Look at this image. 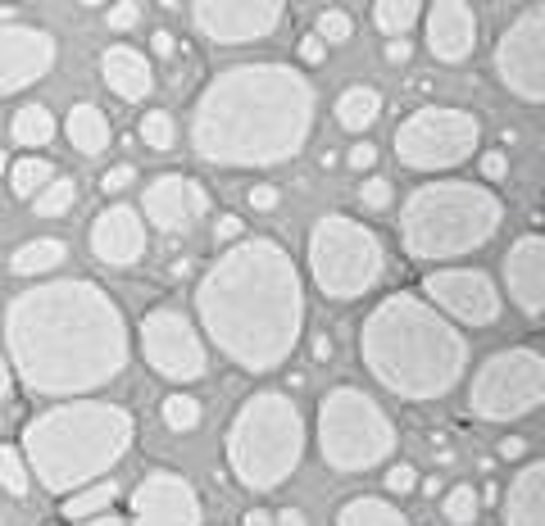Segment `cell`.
Masks as SVG:
<instances>
[{
    "instance_id": "cell-37",
    "label": "cell",
    "mask_w": 545,
    "mask_h": 526,
    "mask_svg": "<svg viewBox=\"0 0 545 526\" xmlns=\"http://www.w3.org/2000/svg\"><path fill=\"white\" fill-rule=\"evenodd\" d=\"M314 37L323 41V46H341V41L355 37V19H350L346 10H323L314 19Z\"/></svg>"
},
{
    "instance_id": "cell-15",
    "label": "cell",
    "mask_w": 545,
    "mask_h": 526,
    "mask_svg": "<svg viewBox=\"0 0 545 526\" xmlns=\"http://www.w3.org/2000/svg\"><path fill=\"white\" fill-rule=\"evenodd\" d=\"M287 19L282 0H200L191 5V23L200 37H209L214 46H250L278 32V23Z\"/></svg>"
},
{
    "instance_id": "cell-10",
    "label": "cell",
    "mask_w": 545,
    "mask_h": 526,
    "mask_svg": "<svg viewBox=\"0 0 545 526\" xmlns=\"http://www.w3.org/2000/svg\"><path fill=\"white\" fill-rule=\"evenodd\" d=\"M482 118L459 105H423L400 118L396 127V159L414 173H446L477 155Z\"/></svg>"
},
{
    "instance_id": "cell-56",
    "label": "cell",
    "mask_w": 545,
    "mask_h": 526,
    "mask_svg": "<svg viewBox=\"0 0 545 526\" xmlns=\"http://www.w3.org/2000/svg\"><path fill=\"white\" fill-rule=\"evenodd\" d=\"M477 499H486V504H500V486H482V495Z\"/></svg>"
},
{
    "instance_id": "cell-4",
    "label": "cell",
    "mask_w": 545,
    "mask_h": 526,
    "mask_svg": "<svg viewBox=\"0 0 545 526\" xmlns=\"http://www.w3.org/2000/svg\"><path fill=\"white\" fill-rule=\"evenodd\" d=\"M359 363L382 390L409 404L446 400L468 372V341L423 295L396 291L368 309L359 327Z\"/></svg>"
},
{
    "instance_id": "cell-38",
    "label": "cell",
    "mask_w": 545,
    "mask_h": 526,
    "mask_svg": "<svg viewBox=\"0 0 545 526\" xmlns=\"http://www.w3.org/2000/svg\"><path fill=\"white\" fill-rule=\"evenodd\" d=\"M391 200H396V191H391L387 177H364V182H359V205L364 209L382 214V209H391Z\"/></svg>"
},
{
    "instance_id": "cell-23",
    "label": "cell",
    "mask_w": 545,
    "mask_h": 526,
    "mask_svg": "<svg viewBox=\"0 0 545 526\" xmlns=\"http://www.w3.org/2000/svg\"><path fill=\"white\" fill-rule=\"evenodd\" d=\"M500 517L505 526H545V463L527 458L509 490L500 495Z\"/></svg>"
},
{
    "instance_id": "cell-57",
    "label": "cell",
    "mask_w": 545,
    "mask_h": 526,
    "mask_svg": "<svg viewBox=\"0 0 545 526\" xmlns=\"http://www.w3.org/2000/svg\"><path fill=\"white\" fill-rule=\"evenodd\" d=\"M10 164H14V159L5 155V150H0V173H10Z\"/></svg>"
},
{
    "instance_id": "cell-47",
    "label": "cell",
    "mask_w": 545,
    "mask_h": 526,
    "mask_svg": "<svg viewBox=\"0 0 545 526\" xmlns=\"http://www.w3.org/2000/svg\"><path fill=\"white\" fill-rule=\"evenodd\" d=\"M409 55H414V46H409V37H400V41H387V50H382V59H387V64H409Z\"/></svg>"
},
{
    "instance_id": "cell-9",
    "label": "cell",
    "mask_w": 545,
    "mask_h": 526,
    "mask_svg": "<svg viewBox=\"0 0 545 526\" xmlns=\"http://www.w3.org/2000/svg\"><path fill=\"white\" fill-rule=\"evenodd\" d=\"M309 277L327 300H359L387 273V250L373 227L350 214H323L309 227Z\"/></svg>"
},
{
    "instance_id": "cell-18",
    "label": "cell",
    "mask_w": 545,
    "mask_h": 526,
    "mask_svg": "<svg viewBox=\"0 0 545 526\" xmlns=\"http://www.w3.org/2000/svg\"><path fill=\"white\" fill-rule=\"evenodd\" d=\"M55 37L46 28H28V23H5L0 28V96H14V91L41 82L55 69Z\"/></svg>"
},
{
    "instance_id": "cell-35",
    "label": "cell",
    "mask_w": 545,
    "mask_h": 526,
    "mask_svg": "<svg viewBox=\"0 0 545 526\" xmlns=\"http://www.w3.org/2000/svg\"><path fill=\"white\" fill-rule=\"evenodd\" d=\"M32 486V472H28V458H23V449L14 445H0V490L14 499H23Z\"/></svg>"
},
{
    "instance_id": "cell-34",
    "label": "cell",
    "mask_w": 545,
    "mask_h": 526,
    "mask_svg": "<svg viewBox=\"0 0 545 526\" xmlns=\"http://www.w3.org/2000/svg\"><path fill=\"white\" fill-rule=\"evenodd\" d=\"M137 137L146 150H159V155H164V150L178 146V123H173V114H164V109H150L137 123Z\"/></svg>"
},
{
    "instance_id": "cell-20",
    "label": "cell",
    "mask_w": 545,
    "mask_h": 526,
    "mask_svg": "<svg viewBox=\"0 0 545 526\" xmlns=\"http://www.w3.org/2000/svg\"><path fill=\"white\" fill-rule=\"evenodd\" d=\"M505 291L523 309V318H541L545 309V236L523 232L505 254Z\"/></svg>"
},
{
    "instance_id": "cell-36",
    "label": "cell",
    "mask_w": 545,
    "mask_h": 526,
    "mask_svg": "<svg viewBox=\"0 0 545 526\" xmlns=\"http://www.w3.org/2000/svg\"><path fill=\"white\" fill-rule=\"evenodd\" d=\"M477 508H482V499H477L473 486H446V495H441V517L450 526H473Z\"/></svg>"
},
{
    "instance_id": "cell-41",
    "label": "cell",
    "mask_w": 545,
    "mask_h": 526,
    "mask_svg": "<svg viewBox=\"0 0 545 526\" xmlns=\"http://www.w3.org/2000/svg\"><path fill=\"white\" fill-rule=\"evenodd\" d=\"M137 19H141V5H137V0H123V5H109V10H105V28H114V32L137 28Z\"/></svg>"
},
{
    "instance_id": "cell-1",
    "label": "cell",
    "mask_w": 545,
    "mask_h": 526,
    "mask_svg": "<svg viewBox=\"0 0 545 526\" xmlns=\"http://www.w3.org/2000/svg\"><path fill=\"white\" fill-rule=\"evenodd\" d=\"M5 359L41 400H87L123 377L132 332L119 300L87 277H46L5 304Z\"/></svg>"
},
{
    "instance_id": "cell-5",
    "label": "cell",
    "mask_w": 545,
    "mask_h": 526,
    "mask_svg": "<svg viewBox=\"0 0 545 526\" xmlns=\"http://www.w3.org/2000/svg\"><path fill=\"white\" fill-rule=\"evenodd\" d=\"M132 440H137V422L123 404L60 400L23 427L19 449L37 486H46L50 495H73L119 468Z\"/></svg>"
},
{
    "instance_id": "cell-53",
    "label": "cell",
    "mask_w": 545,
    "mask_h": 526,
    "mask_svg": "<svg viewBox=\"0 0 545 526\" xmlns=\"http://www.w3.org/2000/svg\"><path fill=\"white\" fill-rule=\"evenodd\" d=\"M241 526H273V513H264V508H250V513L241 517Z\"/></svg>"
},
{
    "instance_id": "cell-32",
    "label": "cell",
    "mask_w": 545,
    "mask_h": 526,
    "mask_svg": "<svg viewBox=\"0 0 545 526\" xmlns=\"http://www.w3.org/2000/svg\"><path fill=\"white\" fill-rule=\"evenodd\" d=\"M73 205H78V182L73 177H55L50 186H41L32 195V214L37 218H64Z\"/></svg>"
},
{
    "instance_id": "cell-55",
    "label": "cell",
    "mask_w": 545,
    "mask_h": 526,
    "mask_svg": "<svg viewBox=\"0 0 545 526\" xmlns=\"http://www.w3.org/2000/svg\"><path fill=\"white\" fill-rule=\"evenodd\" d=\"M418 486H423V495H432V499H436V490H446V486H441V481H436V477H427V481H418Z\"/></svg>"
},
{
    "instance_id": "cell-39",
    "label": "cell",
    "mask_w": 545,
    "mask_h": 526,
    "mask_svg": "<svg viewBox=\"0 0 545 526\" xmlns=\"http://www.w3.org/2000/svg\"><path fill=\"white\" fill-rule=\"evenodd\" d=\"M132 182H137V168L132 164H109L105 173H100V195H119V191H128Z\"/></svg>"
},
{
    "instance_id": "cell-14",
    "label": "cell",
    "mask_w": 545,
    "mask_h": 526,
    "mask_svg": "<svg viewBox=\"0 0 545 526\" xmlns=\"http://www.w3.org/2000/svg\"><path fill=\"white\" fill-rule=\"evenodd\" d=\"M423 300L459 327H491L500 318V291L482 268H436L423 277Z\"/></svg>"
},
{
    "instance_id": "cell-48",
    "label": "cell",
    "mask_w": 545,
    "mask_h": 526,
    "mask_svg": "<svg viewBox=\"0 0 545 526\" xmlns=\"http://www.w3.org/2000/svg\"><path fill=\"white\" fill-rule=\"evenodd\" d=\"M527 449H532V445H527L523 436H505V440H500V445H496V454L505 458V463H514V458H523Z\"/></svg>"
},
{
    "instance_id": "cell-3",
    "label": "cell",
    "mask_w": 545,
    "mask_h": 526,
    "mask_svg": "<svg viewBox=\"0 0 545 526\" xmlns=\"http://www.w3.org/2000/svg\"><path fill=\"white\" fill-rule=\"evenodd\" d=\"M314 114L318 91L296 64H232L196 96L191 150L209 168H278L309 146Z\"/></svg>"
},
{
    "instance_id": "cell-2",
    "label": "cell",
    "mask_w": 545,
    "mask_h": 526,
    "mask_svg": "<svg viewBox=\"0 0 545 526\" xmlns=\"http://www.w3.org/2000/svg\"><path fill=\"white\" fill-rule=\"evenodd\" d=\"M205 345L246 372H278L305 336V282L287 245L241 236L196 282Z\"/></svg>"
},
{
    "instance_id": "cell-31",
    "label": "cell",
    "mask_w": 545,
    "mask_h": 526,
    "mask_svg": "<svg viewBox=\"0 0 545 526\" xmlns=\"http://www.w3.org/2000/svg\"><path fill=\"white\" fill-rule=\"evenodd\" d=\"M50 182H55V164H50V159L23 155V159H14L10 164V186H14V195H23V200H32V195H37L41 186H50Z\"/></svg>"
},
{
    "instance_id": "cell-44",
    "label": "cell",
    "mask_w": 545,
    "mask_h": 526,
    "mask_svg": "<svg viewBox=\"0 0 545 526\" xmlns=\"http://www.w3.org/2000/svg\"><path fill=\"white\" fill-rule=\"evenodd\" d=\"M346 164L355 168V173H368V168L377 164V146H373V141H355V146H350V155H346Z\"/></svg>"
},
{
    "instance_id": "cell-25",
    "label": "cell",
    "mask_w": 545,
    "mask_h": 526,
    "mask_svg": "<svg viewBox=\"0 0 545 526\" xmlns=\"http://www.w3.org/2000/svg\"><path fill=\"white\" fill-rule=\"evenodd\" d=\"M332 114H337V123L346 127V132L359 137V132H368V127L382 118V91L368 87V82H350V87L337 96Z\"/></svg>"
},
{
    "instance_id": "cell-22",
    "label": "cell",
    "mask_w": 545,
    "mask_h": 526,
    "mask_svg": "<svg viewBox=\"0 0 545 526\" xmlns=\"http://www.w3.org/2000/svg\"><path fill=\"white\" fill-rule=\"evenodd\" d=\"M100 78H105V87L119 100H128V105H137V100H146L150 91H155L150 55L137 46H109L105 55H100Z\"/></svg>"
},
{
    "instance_id": "cell-16",
    "label": "cell",
    "mask_w": 545,
    "mask_h": 526,
    "mask_svg": "<svg viewBox=\"0 0 545 526\" xmlns=\"http://www.w3.org/2000/svg\"><path fill=\"white\" fill-rule=\"evenodd\" d=\"M128 513H132L128 517L132 526H200L205 522L196 486L169 468H155L141 477V486L128 499Z\"/></svg>"
},
{
    "instance_id": "cell-7",
    "label": "cell",
    "mask_w": 545,
    "mask_h": 526,
    "mask_svg": "<svg viewBox=\"0 0 545 526\" xmlns=\"http://www.w3.org/2000/svg\"><path fill=\"white\" fill-rule=\"evenodd\" d=\"M305 458V413L287 390H255L228 427V468L246 490H278Z\"/></svg>"
},
{
    "instance_id": "cell-33",
    "label": "cell",
    "mask_w": 545,
    "mask_h": 526,
    "mask_svg": "<svg viewBox=\"0 0 545 526\" xmlns=\"http://www.w3.org/2000/svg\"><path fill=\"white\" fill-rule=\"evenodd\" d=\"M159 418H164V427H169V431L191 436V431L200 427V418H205V409H200L196 395H187V390H173L169 400L159 404Z\"/></svg>"
},
{
    "instance_id": "cell-40",
    "label": "cell",
    "mask_w": 545,
    "mask_h": 526,
    "mask_svg": "<svg viewBox=\"0 0 545 526\" xmlns=\"http://www.w3.org/2000/svg\"><path fill=\"white\" fill-rule=\"evenodd\" d=\"M246 205L255 209V214H273V209L282 205V191L273 182H259V186H250L246 191Z\"/></svg>"
},
{
    "instance_id": "cell-13",
    "label": "cell",
    "mask_w": 545,
    "mask_h": 526,
    "mask_svg": "<svg viewBox=\"0 0 545 526\" xmlns=\"http://www.w3.org/2000/svg\"><path fill=\"white\" fill-rule=\"evenodd\" d=\"M496 78L523 105L545 100V5L523 10L496 41Z\"/></svg>"
},
{
    "instance_id": "cell-21",
    "label": "cell",
    "mask_w": 545,
    "mask_h": 526,
    "mask_svg": "<svg viewBox=\"0 0 545 526\" xmlns=\"http://www.w3.org/2000/svg\"><path fill=\"white\" fill-rule=\"evenodd\" d=\"M427 23V50L441 64H464L477 46V10L464 0H436L432 10H423Z\"/></svg>"
},
{
    "instance_id": "cell-26",
    "label": "cell",
    "mask_w": 545,
    "mask_h": 526,
    "mask_svg": "<svg viewBox=\"0 0 545 526\" xmlns=\"http://www.w3.org/2000/svg\"><path fill=\"white\" fill-rule=\"evenodd\" d=\"M119 495H123V486L114 477H105V481H91V486H82V490H73V495H64V504H60V517L64 522H91V517H100V513H114V504H119Z\"/></svg>"
},
{
    "instance_id": "cell-24",
    "label": "cell",
    "mask_w": 545,
    "mask_h": 526,
    "mask_svg": "<svg viewBox=\"0 0 545 526\" xmlns=\"http://www.w3.org/2000/svg\"><path fill=\"white\" fill-rule=\"evenodd\" d=\"M64 137H69V146L78 150V155H105L109 141H114V127H109L105 109L82 100V105H73L69 118H64Z\"/></svg>"
},
{
    "instance_id": "cell-54",
    "label": "cell",
    "mask_w": 545,
    "mask_h": 526,
    "mask_svg": "<svg viewBox=\"0 0 545 526\" xmlns=\"http://www.w3.org/2000/svg\"><path fill=\"white\" fill-rule=\"evenodd\" d=\"M78 526H132V522H123V517H114V513H100V517H91V522H78Z\"/></svg>"
},
{
    "instance_id": "cell-19",
    "label": "cell",
    "mask_w": 545,
    "mask_h": 526,
    "mask_svg": "<svg viewBox=\"0 0 545 526\" xmlns=\"http://www.w3.org/2000/svg\"><path fill=\"white\" fill-rule=\"evenodd\" d=\"M91 254L105 268H132L146 259V218L132 205H105L91 218Z\"/></svg>"
},
{
    "instance_id": "cell-27",
    "label": "cell",
    "mask_w": 545,
    "mask_h": 526,
    "mask_svg": "<svg viewBox=\"0 0 545 526\" xmlns=\"http://www.w3.org/2000/svg\"><path fill=\"white\" fill-rule=\"evenodd\" d=\"M64 259H69V245H64L60 236H37V241L14 250L10 273L14 277H41V273H55Z\"/></svg>"
},
{
    "instance_id": "cell-6",
    "label": "cell",
    "mask_w": 545,
    "mask_h": 526,
    "mask_svg": "<svg viewBox=\"0 0 545 526\" xmlns=\"http://www.w3.org/2000/svg\"><path fill=\"white\" fill-rule=\"evenodd\" d=\"M505 223V200L482 182L436 177L409 191L400 205V241L418 263H446L491 245Z\"/></svg>"
},
{
    "instance_id": "cell-45",
    "label": "cell",
    "mask_w": 545,
    "mask_h": 526,
    "mask_svg": "<svg viewBox=\"0 0 545 526\" xmlns=\"http://www.w3.org/2000/svg\"><path fill=\"white\" fill-rule=\"evenodd\" d=\"M214 236H218V241H241V236H246V223H241V218L237 214H223V218H218V223H214Z\"/></svg>"
},
{
    "instance_id": "cell-49",
    "label": "cell",
    "mask_w": 545,
    "mask_h": 526,
    "mask_svg": "<svg viewBox=\"0 0 545 526\" xmlns=\"http://www.w3.org/2000/svg\"><path fill=\"white\" fill-rule=\"evenodd\" d=\"M10 390H14V368L5 359V345H0V400H10Z\"/></svg>"
},
{
    "instance_id": "cell-51",
    "label": "cell",
    "mask_w": 545,
    "mask_h": 526,
    "mask_svg": "<svg viewBox=\"0 0 545 526\" xmlns=\"http://www.w3.org/2000/svg\"><path fill=\"white\" fill-rule=\"evenodd\" d=\"M332 354H337V345H332V336H327V332H318V336H314V359H318V363H327V359H332Z\"/></svg>"
},
{
    "instance_id": "cell-46",
    "label": "cell",
    "mask_w": 545,
    "mask_h": 526,
    "mask_svg": "<svg viewBox=\"0 0 545 526\" xmlns=\"http://www.w3.org/2000/svg\"><path fill=\"white\" fill-rule=\"evenodd\" d=\"M296 55H300V59H305V64H323V59H327V46H323V41H318V37H314V32H309V37H300Z\"/></svg>"
},
{
    "instance_id": "cell-52",
    "label": "cell",
    "mask_w": 545,
    "mask_h": 526,
    "mask_svg": "<svg viewBox=\"0 0 545 526\" xmlns=\"http://www.w3.org/2000/svg\"><path fill=\"white\" fill-rule=\"evenodd\" d=\"M150 50H155L159 59H169L173 55V32H155V37H150Z\"/></svg>"
},
{
    "instance_id": "cell-43",
    "label": "cell",
    "mask_w": 545,
    "mask_h": 526,
    "mask_svg": "<svg viewBox=\"0 0 545 526\" xmlns=\"http://www.w3.org/2000/svg\"><path fill=\"white\" fill-rule=\"evenodd\" d=\"M477 168H482L486 182H500V177H509V159H505V150H482Z\"/></svg>"
},
{
    "instance_id": "cell-17",
    "label": "cell",
    "mask_w": 545,
    "mask_h": 526,
    "mask_svg": "<svg viewBox=\"0 0 545 526\" xmlns=\"http://www.w3.org/2000/svg\"><path fill=\"white\" fill-rule=\"evenodd\" d=\"M205 214H209V191L196 177L159 173L155 182L146 186V195H141V218H146L155 232L187 236Z\"/></svg>"
},
{
    "instance_id": "cell-12",
    "label": "cell",
    "mask_w": 545,
    "mask_h": 526,
    "mask_svg": "<svg viewBox=\"0 0 545 526\" xmlns=\"http://www.w3.org/2000/svg\"><path fill=\"white\" fill-rule=\"evenodd\" d=\"M141 359L164 381H200L209 372V345L200 327L178 309H150L137 327Z\"/></svg>"
},
{
    "instance_id": "cell-11",
    "label": "cell",
    "mask_w": 545,
    "mask_h": 526,
    "mask_svg": "<svg viewBox=\"0 0 545 526\" xmlns=\"http://www.w3.org/2000/svg\"><path fill=\"white\" fill-rule=\"evenodd\" d=\"M545 404V359L536 345L500 350L468 381V413L482 422H514Z\"/></svg>"
},
{
    "instance_id": "cell-30",
    "label": "cell",
    "mask_w": 545,
    "mask_h": 526,
    "mask_svg": "<svg viewBox=\"0 0 545 526\" xmlns=\"http://www.w3.org/2000/svg\"><path fill=\"white\" fill-rule=\"evenodd\" d=\"M423 19V5L418 0H377L373 5V23L377 32H387V41L409 37V28Z\"/></svg>"
},
{
    "instance_id": "cell-28",
    "label": "cell",
    "mask_w": 545,
    "mask_h": 526,
    "mask_svg": "<svg viewBox=\"0 0 545 526\" xmlns=\"http://www.w3.org/2000/svg\"><path fill=\"white\" fill-rule=\"evenodd\" d=\"M337 526H409V517L382 495H359L350 504H341Z\"/></svg>"
},
{
    "instance_id": "cell-8",
    "label": "cell",
    "mask_w": 545,
    "mask_h": 526,
    "mask_svg": "<svg viewBox=\"0 0 545 526\" xmlns=\"http://www.w3.org/2000/svg\"><path fill=\"white\" fill-rule=\"evenodd\" d=\"M318 454L332 472H368L396 454V422L355 386H332L318 400Z\"/></svg>"
},
{
    "instance_id": "cell-29",
    "label": "cell",
    "mask_w": 545,
    "mask_h": 526,
    "mask_svg": "<svg viewBox=\"0 0 545 526\" xmlns=\"http://www.w3.org/2000/svg\"><path fill=\"white\" fill-rule=\"evenodd\" d=\"M10 137L19 141L23 150H32V155H37L41 146H50V141H55V114H50L46 105H37V100H32V105H23L19 114L10 118Z\"/></svg>"
},
{
    "instance_id": "cell-50",
    "label": "cell",
    "mask_w": 545,
    "mask_h": 526,
    "mask_svg": "<svg viewBox=\"0 0 545 526\" xmlns=\"http://www.w3.org/2000/svg\"><path fill=\"white\" fill-rule=\"evenodd\" d=\"M273 526H309V517L300 508H282V513H273Z\"/></svg>"
},
{
    "instance_id": "cell-42",
    "label": "cell",
    "mask_w": 545,
    "mask_h": 526,
    "mask_svg": "<svg viewBox=\"0 0 545 526\" xmlns=\"http://www.w3.org/2000/svg\"><path fill=\"white\" fill-rule=\"evenodd\" d=\"M387 490H391V495H414V490H418V472L409 468V463L387 468Z\"/></svg>"
}]
</instances>
